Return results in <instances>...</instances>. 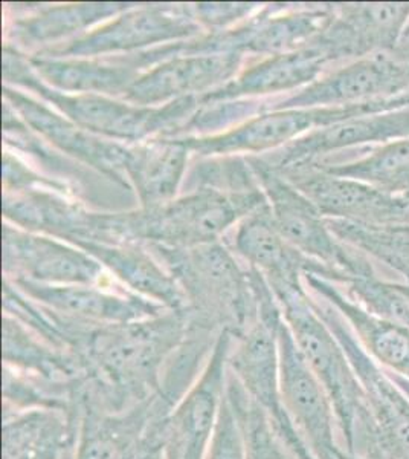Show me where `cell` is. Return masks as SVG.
Here are the masks:
<instances>
[{
  "label": "cell",
  "mask_w": 409,
  "mask_h": 459,
  "mask_svg": "<svg viewBox=\"0 0 409 459\" xmlns=\"http://www.w3.org/2000/svg\"><path fill=\"white\" fill-rule=\"evenodd\" d=\"M166 417L156 395L121 412H110L83 391L73 459H125L147 432Z\"/></svg>",
  "instance_id": "2e32d148"
},
{
  "label": "cell",
  "mask_w": 409,
  "mask_h": 459,
  "mask_svg": "<svg viewBox=\"0 0 409 459\" xmlns=\"http://www.w3.org/2000/svg\"><path fill=\"white\" fill-rule=\"evenodd\" d=\"M408 108L402 97L382 100L365 105L341 106V108H307V109L272 110L261 114L234 131L209 138H185L190 151L200 155L234 153V152H265L290 144L301 136L316 129L350 120L362 115L382 114Z\"/></svg>",
  "instance_id": "9c48e42d"
},
{
  "label": "cell",
  "mask_w": 409,
  "mask_h": 459,
  "mask_svg": "<svg viewBox=\"0 0 409 459\" xmlns=\"http://www.w3.org/2000/svg\"><path fill=\"white\" fill-rule=\"evenodd\" d=\"M330 57L318 45L302 48L294 53L281 54L244 71L239 79L203 95L200 101L216 103L239 99L244 95H263L313 83L321 75Z\"/></svg>",
  "instance_id": "cb8c5ba5"
},
{
  "label": "cell",
  "mask_w": 409,
  "mask_h": 459,
  "mask_svg": "<svg viewBox=\"0 0 409 459\" xmlns=\"http://www.w3.org/2000/svg\"><path fill=\"white\" fill-rule=\"evenodd\" d=\"M318 314L332 329L345 351L353 371L358 377L367 404L371 438L376 449L387 459H409V398L400 389L388 372L374 361L358 337L353 333L347 320L342 317L330 303L313 300Z\"/></svg>",
  "instance_id": "52a82bcc"
},
{
  "label": "cell",
  "mask_w": 409,
  "mask_h": 459,
  "mask_svg": "<svg viewBox=\"0 0 409 459\" xmlns=\"http://www.w3.org/2000/svg\"><path fill=\"white\" fill-rule=\"evenodd\" d=\"M280 395L285 413L318 459H335V411L321 381L311 371L285 317L278 328Z\"/></svg>",
  "instance_id": "8fae6325"
},
{
  "label": "cell",
  "mask_w": 409,
  "mask_h": 459,
  "mask_svg": "<svg viewBox=\"0 0 409 459\" xmlns=\"http://www.w3.org/2000/svg\"><path fill=\"white\" fill-rule=\"evenodd\" d=\"M73 452H75V450H73ZM73 452H71V454L66 455V456H64V458L63 459H73Z\"/></svg>",
  "instance_id": "60d3db41"
},
{
  "label": "cell",
  "mask_w": 409,
  "mask_h": 459,
  "mask_svg": "<svg viewBox=\"0 0 409 459\" xmlns=\"http://www.w3.org/2000/svg\"><path fill=\"white\" fill-rule=\"evenodd\" d=\"M409 23V2L333 5V19L316 39L332 62L393 53Z\"/></svg>",
  "instance_id": "4fadbf2b"
},
{
  "label": "cell",
  "mask_w": 409,
  "mask_h": 459,
  "mask_svg": "<svg viewBox=\"0 0 409 459\" xmlns=\"http://www.w3.org/2000/svg\"><path fill=\"white\" fill-rule=\"evenodd\" d=\"M199 31L194 19L179 8H142L130 11L106 27L71 43L63 56H95V54L132 51L153 43L170 42Z\"/></svg>",
  "instance_id": "d6986e66"
},
{
  "label": "cell",
  "mask_w": 409,
  "mask_h": 459,
  "mask_svg": "<svg viewBox=\"0 0 409 459\" xmlns=\"http://www.w3.org/2000/svg\"><path fill=\"white\" fill-rule=\"evenodd\" d=\"M4 77L6 82H16L36 91L84 131L129 142H138L176 125L192 115L200 101L196 97H185L170 101L164 108H145L120 103L98 94H63L62 91L42 83L10 48L4 51Z\"/></svg>",
  "instance_id": "8992f818"
},
{
  "label": "cell",
  "mask_w": 409,
  "mask_h": 459,
  "mask_svg": "<svg viewBox=\"0 0 409 459\" xmlns=\"http://www.w3.org/2000/svg\"><path fill=\"white\" fill-rule=\"evenodd\" d=\"M235 248L252 265L263 270L269 282L300 281L301 274L318 272L324 266L285 242L272 222L269 204L240 225L235 235Z\"/></svg>",
  "instance_id": "484cf974"
},
{
  "label": "cell",
  "mask_w": 409,
  "mask_h": 459,
  "mask_svg": "<svg viewBox=\"0 0 409 459\" xmlns=\"http://www.w3.org/2000/svg\"><path fill=\"white\" fill-rule=\"evenodd\" d=\"M252 8V4H199L197 14L209 25H225L239 21Z\"/></svg>",
  "instance_id": "8d00e7d4"
},
{
  "label": "cell",
  "mask_w": 409,
  "mask_h": 459,
  "mask_svg": "<svg viewBox=\"0 0 409 459\" xmlns=\"http://www.w3.org/2000/svg\"><path fill=\"white\" fill-rule=\"evenodd\" d=\"M409 136V108L362 115L339 121L301 136L274 157L263 158L280 173L295 172L315 166L320 158L352 147L387 144Z\"/></svg>",
  "instance_id": "5bb4252c"
},
{
  "label": "cell",
  "mask_w": 409,
  "mask_h": 459,
  "mask_svg": "<svg viewBox=\"0 0 409 459\" xmlns=\"http://www.w3.org/2000/svg\"><path fill=\"white\" fill-rule=\"evenodd\" d=\"M4 262L21 279L47 285H89L103 273L101 264L86 251L8 227L4 229Z\"/></svg>",
  "instance_id": "e0dca14e"
},
{
  "label": "cell",
  "mask_w": 409,
  "mask_h": 459,
  "mask_svg": "<svg viewBox=\"0 0 409 459\" xmlns=\"http://www.w3.org/2000/svg\"><path fill=\"white\" fill-rule=\"evenodd\" d=\"M285 175L324 218L379 227L409 224V195L389 194L371 184L330 175L318 168Z\"/></svg>",
  "instance_id": "7c38bea8"
},
{
  "label": "cell",
  "mask_w": 409,
  "mask_h": 459,
  "mask_svg": "<svg viewBox=\"0 0 409 459\" xmlns=\"http://www.w3.org/2000/svg\"><path fill=\"white\" fill-rule=\"evenodd\" d=\"M269 285L296 346L328 394L347 452L358 454L363 441H373L371 423L362 387L345 351L316 311L313 299L309 298L300 281H280Z\"/></svg>",
  "instance_id": "7a4b0ae2"
},
{
  "label": "cell",
  "mask_w": 409,
  "mask_h": 459,
  "mask_svg": "<svg viewBox=\"0 0 409 459\" xmlns=\"http://www.w3.org/2000/svg\"><path fill=\"white\" fill-rule=\"evenodd\" d=\"M226 395L239 418L246 446V459H292L289 450L275 430L269 413L249 397L228 368Z\"/></svg>",
  "instance_id": "d6a6232c"
},
{
  "label": "cell",
  "mask_w": 409,
  "mask_h": 459,
  "mask_svg": "<svg viewBox=\"0 0 409 459\" xmlns=\"http://www.w3.org/2000/svg\"><path fill=\"white\" fill-rule=\"evenodd\" d=\"M326 222L345 246L384 264L409 283V224L379 227L332 218H326Z\"/></svg>",
  "instance_id": "f546056e"
},
{
  "label": "cell",
  "mask_w": 409,
  "mask_h": 459,
  "mask_svg": "<svg viewBox=\"0 0 409 459\" xmlns=\"http://www.w3.org/2000/svg\"><path fill=\"white\" fill-rule=\"evenodd\" d=\"M248 164L268 196L275 229L289 246L328 268L326 279L345 283L376 274L371 259L337 239L315 204L289 179H283L263 158H249Z\"/></svg>",
  "instance_id": "5b68a950"
},
{
  "label": "cell",
  "mask_w": 409,
  "mask_h": 459,
  "mask_svg": "<svg viewBox=\"0 0 409 459\" xmlns=\"http://www.w3.org/2000/svg\"><path fill=\"white\" fill-rule=\"evenodd\" d=\"M28 298L43 303L54 313L90 325H124L158 317L164 307L138 296H116L89 285H47L16 279Z\"/></svg>",
  "instance_id": "ac0fdd59"
},
{
  "label": "cell",
  "mask_w": 409,
  "mask_h": 459,
  "mask_svg": "<svg viewBox=\"0 0 409 459\" xmlns=\"http://www.w3.org/2000/svg\"><path fill=\"white\" fill-rule=\"evenodd\" d=\"M188 152L183 140H161L132 151L127 177L145 210L170 203L187 169Z\"/></svg>",
  "instance_id": "f1b7e54d"
},
{
  "label": "cell",
  "mask_w": 409,
  "mask_h": 459,
  "mask_svg": "<svg viewBox=\"0 0 409 459\" xmlns=\"http://www.w3.org/2000/svg\"><path fill=\"white\" fill-rule=\"evenodd\" d=\"M4 361L5 366L40 380L58 385L88 380V371L80 357L55 346H45L28 334L17 318L4 320Z\"/></svg>",
  "instance_id": "83f0119b"
},
{
  "label": "cell",
  "mask_w": 409,
  "mask_h": 459,
  "mask_svg": "<svg viewBox=\"0 0 409 459\" xmlns=\"http://www.w3.org/2000/svg\"><path fill=\"white\" fill-rule=\"evenodd\" d=\"M408 91L409 62L393 53H379L327 74L272 110L365 105L399 99Z\"/></svg>",
  "instance_id": "30bf717a"
},
{
  "label": "cell",
  "mask_w": 409,
  "mask_h": 459,
  "mask_svg": "<svg viewBox=\"0 0 409 459\" xmlns=\"http://www.w3.org/2000/svg\"><path fill=\"white\" fill-rule=\"evenodd\" d=\"M181 288L200 313V325H220L237 339L259 318V300L249 274H244L226 248L216 242L179 248L156 244Z\"/></svg>",
  "instance_id": "277c9868"
},
{
  "label": "cell",
  "mask_w": 409,
  "mask_h": 459,
  "mask_svg": "<svg viewBox=\"0 0 409 459\" xmlns=\"http://www.w3.org/2000/svg\"><path fill=\"white\" fill-rule=\"evenodd\" d=\"M333 19V5L261 19L239 31L200 42L208 53H263L281 56L311 47Z\"/></svg>",
  "instance_id": "603a6c76"
},
{
  "label": "cell",
  "mask_w": 409,
  "mask_h": 459,
  "mask_svg": "<svg viewBox=\"0 0 409 459\" xmlns=\"http://www.w3.org/2000/svg\"><path fill=\"white\" fill-rule=\"evenodd\" d=\"M266 204L259 188L244 194L199 188L145 213L98 214V224L104 236L115 233L155 240L159 246L192 248L214 242L240 216Z\"/></svg>",
  "instance_id": "3957f363"
},
{
  "label": "cell",
  "mask_w": 409,
  "mask_h": 459,
  "mask_svg": "<svg viewBox=\"0 0 409 459\" xmlns=\"http://www.w3.org/2000/svg\"><path fill=\"white\" fill-rule=\"evenodd\" d=\"M394 283V287H396V290H397V291L399 292H402V294H404L405 298L408 299V302H409V283H405V282H393Z\"/></svg>",
  "instance_id": "ab89813d"
},
{
  "label": "cell",
  "mask_w": 409,
  "mask_h": 459,
  "mask_svg": "<svg viewBox=\"0 0 409 459\" xmlns=\"http://www.w3.org/2000/svg\"><path fill=\"white\" fill-rule=\"evenodd\" d=\"M335 459H376V458H365V456H361V455L350 454L347 450H342L341 447L337 450V454H335Z\"/></svg>",
  "instance_id": "f35d334b"
},
{
  "label": "cell",
  "mask_w": 409,
  "mask_h": 459,
  "mask_svg": "<svg viewBox=\"0 0 409 459\" xmlns=\"http://www.w3.org/2000/svg\"><path fill=\"white\" fill-rule=\"evenodd\" d=\"M187 56L166 58L142 74L125 91V99L136 106L158 105L170 100L194 97L231 79L239 68L240 53H207L185 47Z\"/></svg>",
  "instance_id": "9a60e30c"
},
{
  "label": "cell",
  "mask_w": 409,
  "mask_h": 459,
  "mask_svg": "<svg viewBox=\"0 0 409 459\" xmlns=\"http://www.w3.org/2000/svg\"><path fill=\"white\" fill-rule=\"evenodd\" d=\"M234 335L220 331L200 376L159 426L166 459H205L228 385Z\"/></svg>",
  "instance_id": "ba28073f"
},
{
  "label": "cell",
  "mask_w": 409,
  "mask_h": 459,
  "mask_svg": "<svg viewBox=\"0 0 409 459\" xmlns=\"http://www.w3.org/2000/svg\"><path fill=\"white\" fill-rule=\"evenodd\" d=\"M269 417L272 420L275 430L278 433V437L289 450L292 459H318V456L313 454V450L309 447V444L296 430L289 415L285 413V407H281L278 412L272 413Z\"/></svg>",
  "instance_id": "d590c367"
},
{
  "label": "cell",
  "mask_w": 409,
  "mask_h": 459,
  "mask_svg": "<svg viewBox=\"0 0 409 459\" xmlns=\"http://www.w3.org/2000/svg\"><path fill=\"white\" fill-rule=\"evenodd\" d=\"M124 10L121 4H81L58 6L14 25V36L25 43L51 42L71 36Z\"/></svg>",
  "instance_id": "1f68e13d"
},
{
  "label": "cell",
  "mask_w": 409,
  "mask_h": 459,
  "mask_svg": "<svg viewBox=\"0 0 409 459\" xmlns=\"http://www.w3.org/2000/svg\"><path fill=\"white\" fill-rule=\"evenodd\" d=\"M337 177L352 178L394 195H409V136L374 147L354 161L313 166Z\"/></svg>",
  "instance_id": "4dcf8cb0"
},
{
  "label": "cell",
  "mask_w": 409,
  "mask_h": 459,
  "mask_svg": "<svg viewBox=\"0 0 409 459\" xmlns=\"http://www.w3.org/2000/svg\"><path fill=\"white\" fill-rule=\"evenodd\" d=\"M255 103L240 101V103H207L197 114L192 115L188 121V127L192 131H211L216 127H225L233 121L244 118V115H251Z\"/></svg>",
  "instance_id": "e575fe53"
},
{
  "label": "cell",
  "mask_w": 409,
  "mask_h": 459,
  "mask_svg": "<svg viewBox=\"0 0 409 459\" xmlns=\"http://www.w3.org/2000/svg\"><path fill=\"white\" fill-rule=\"evenodd\" d=\"M32 68L57 91L77 94H120L138 79V57L101 60L32 58Z\"/></svg>",
  "instance_id": "4316f807"
},
{
  "label": "cell",
  "mask_w": 409,
  "mask_h": 459,
  "mask_svg": "<svg viewBox=\"0 0 409 459\" xmlns=\"http://www.w3.org/2000/svg\"><path fill=\"white\" fill-rule=\"evenodd\" d=\"M190 329L185 309L132 324L95 326L81 355L88 397L110 412L153 397L161 389L166 363Z\"/></svg>",
  "instance_id": "6da1fadb"
},
{
  "label": "cell",
  "mask_w": 409,
  "mask_h": 459,
  "mask_svg": "<svg viewBox=\"0 0 409 459\" xmlns=\"http://www.w3.org/2000/svg\"><path fill=\"white\" fill-rule=\"evenodd\" d=\"M388 374L389 377L393 378L394 383H396V385H397V386H399L409 398V380H406L404 377L397 376V374H391V372H388Z\"/></svg>",
  "instance_id": "74e56055"
},
{
  "label": "cell",
  "mask_w": 409,
  "mask_h": 459,
  "mask_svg": "<svg viewBox=\"0 0 409 459\" xmlns=\"http://www.w3.org/2000/svg\"><path fill=\"white\" fill-rule=\"evenodd\" d=\"M75 246L110 268L127 287L170 311L185 309V296L176 279L145 253L129 247L112 246L104 240H72Z\"/></svg>",
  "instance_id": "d4e9b609"
},
{
  "label": "cell",
  "mask_w": 409,
  "mask_h": 459,
  "mask_svg": "<svg viewBox=\"0 0 409 459\" xmlns=\"http://www.w3.org/2000/svg\"><path fill=\"white\" fill-rule=\"evenodd\" d=\"M81 409L4 411L2 459H63L75 450Z\"/></svg>",
  "instance_id": "ffe728a7"
},
{
  "label": "cell",
  "mask_w": 409,
  "mask_h": 459,
  "mask_svg": "<svg viewBox=\"0 0 409 459\" xmlns=\"http://www.w3.org/2000/svg\"><path fill=\"white\" fill-rule=\"evenodd\" d=\"M205 459H246L243 432L234 412L228 395H225L217 426L208 447Z\"/></svg>",
  "instance_id": "836d02e7"
},
{
  "label": "cell",
  "mask_w": 409,
  "mask_h": 459,
  "mask_svg": "<svg viewBox=\"0 0 409 459\" xmlns=\"http://www.w3.org/2000/svg\"><path fill=\"white\" fill-rule=\"evenodd\" d=\"M311 290L347 320L359 343L385 371L409 380V328L368 311L350 296L315 273H304Z\"/></svg>",
  "instance_id": "7402d4cb"
},
{
  "label": "cell",
  "mask_w": 409,
  "mask_h": 459,
  "mask_svg": "<svg viewBox=\"0 0 409 459\" xmlns=\"http://www.w3.org/2000/svg\"><path fill=\"white\" fill-rule=\"evenodd\" d=\"M4 94L6 100H10L13 109L21 115L26 125L31 126L34 131L47 138L58 149L110 177L120 178L123 173L127 175L132 160V151L129 149L116 143L99 140L92 135V132L84 131L69 118L60 117L47 106L13 89L5 86Z\"/></svg>",
  "instance_id": "44dd1931"
}]
</instances>
